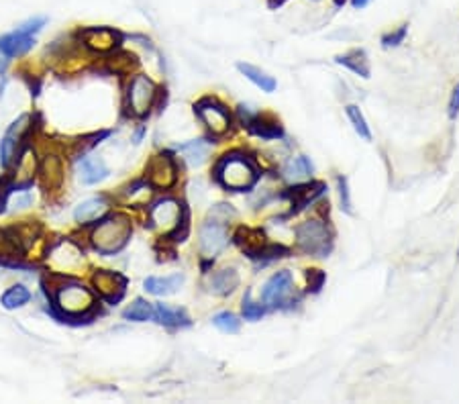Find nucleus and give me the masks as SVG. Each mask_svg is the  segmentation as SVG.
Instances as JSON below:
<instances>
[{
  "label": "nucleus",
  "mask_w": 459,
  "mask_h": 404,
  "mask_svg": "<svg viewBox=\"0 0 459 404\" xmlns=\"http://www.w3.org/2000/svg\"><path fill=\"white\" fill-rule=\"evenodd\" d=\"M227 245H229V233H227L225 223H221L216 219H209L200 229V253L204 258L213 259Z\"/></svg>",
  "instance_id": "obj_6"
},
{
  "label": "nucleus",
  "mask_w": 459,
  "mask_h": 404,
  "mask_svg": "<svg viewBox=\"0 0 459 404\" xmlns=\"http://www.w3.org/2000/svg\"><path fill=\"white\" fill-rule=\"evenodd\" d=\"M35 155H31V151H27L23 158H18V165H17V178H18V186H29L33 182V174H35Z\"/></svg>",
  "instance_id": "obj_31"
},
{
  "label": "nucleus",
  "mask_w": 459,
  "mask_h": 404,
  "mask_svg": "<svg viewBox=\"0 0 459 404\" xmlns=\"http://www.w3.org/2000/svg\"><path fill=\"white\" fill-rule=\"evenodd\" d=\"M184 284V275L182 274H174V275H165V278H155L151 275L143 282L145 290L153 296H170V294H176L180 290V286Z\"/></svg>",
  "instance_id": "obj_18"
},
{
  "label": "nucleus",
  "mask_w": 459,
  "mask_h": 404,
  "mask_svg": "<svg viewBox=\"0 0 459 404\" xmlns=\"http://www.w3.org/2000/svg\"><path fill=\"white\" fill-rule=\"evenodd\" d=\"M29 300H31V292L27 290L23 284H15V286H11L9 290L2 294L0 305L6 308V310H15V308L25 307Z\"/></svg>",
  "instance_id": "obj_26"
},
{
  "label": "nucleus",
  "mask_w": 459,
  "mask_h": 404,
  "mask_svg": "<svg viewBox=\"0 0 459 404\" xmlns=\"http://www.w3.org/2000/svg\"><path fill=\"white\" fill-rule=\"evenodd\" d=\"M84 43L94 51L100 53H106V51H113L118 45V33L113 29H106V27H92V29H86L82 33Z\"/></svg>",
  "instance_id": "obj_15"
},
{
  "label": "nucleus",
  "mask_w": 459,
  "mask_h": 404,
  "mask_svg": "<svg viewBox=\"0 0 459 404\" xmlns=\"http://www.w3.org/2000/svg\"><path fill=\"white\" fill-rule=\"evenodd\" d=\"M153 319L164 327H182L188 324V317L182 308L167 307V305H155L153 307Z\"/></svg>",
  "instance_id": "obj_23"
},
{
  "label": "nucleus",
  "mask_w": 459,
  "mask_h": 404,
  "mask_svg": "<svg viewBox=\"0 0 459 404\" xmlns=\"http://www.w3.org/2000/svg\"><path fill=\"white\" fill-rule=\"evenodd\" d=\"M323 282H325V274L323 272H319V270H311L309 272V286H311L312 292L321 290Z\"/></svg>",
  "instance_id": "obj_38"
},
{
  "label": "nucleus",
  "mask_w": 459,
  "mask_h": 404,
  "mask_svg": "<svg viewBox=\"0 0 459 404\" xmlns=\"http://www.w3.org/2000/svg\"><path fill=\"white\" fill-rule=\"evenodd\" d=\"M347 116H349V121H351L353 129L360 133V137H363L365 141H370V139H372L370 127H367V123H365L363 114H361V111L355 107V104H349V107H347Z\"/></svg>",
  "instance_id": "obj_32"
},
{
  "label": "nucleus",
  "mask_w": 459,
  "mask_h": 404,
  "mask_svg": "<svg viewBox=\"0 0 459 404\" xmlns=\"http://www.w3.org/2000/svg\"><path fill=\"white\" fill-rule=\"evenodd\" d=\"M197 113L213 135H225L229 131L231 116L225 111V107L216 104L213 100H204L197 107Z\"/></svg>",
  "instance_id": "obj_9"
},
{
  "label": "nucleus",
  "mask_w": 459,
  "mask_h": 404,
  "mask_svg": "<svg viewBox=\"0 0 459 404\" xmlns=\"http://www.w3.org/2000/svg\"><path fill=\"white\" fill-rule=\"evenodd\" d=\"M214 176L229 190H247L258 182V170L245 155L231 153L219 162Z\"/></svg>",
  "instance_id": "obj_1"
},
{
  "label": "nucleus",
  "mask_w": 459,
  "mask_h": 404,
  "mask_svg": "<svg viewBox=\"0 0 459 404\" xmlns=\"http://www.w3.org/2000/svg\"><path fill=\"white\" fill-rule=\"evenodd\" d=\"M325 192V184L321 182H314V184H306V186H298V188H292L290 192H286L288 198H292V202L296 204L294 210L304 209L309 207L312 200H316L319 196Z\"/></svg>",
  "instance_id": "obj_22"
},
{
  "label": "nucleus",
  "mask_w": 459,
  "mask_h": 404,
  "mask_svg": "<svg viewBox=\"0 0 459 404\" xmlns=\"http://www.w3.org/2000/svg\"><path fill=\"white\" fill-rule=\"evenodd\" d=\"M106 210H109V202L104 198H88V200H84L76 207L74 219L80 225H88L92 221H99Z\"/></svg>",
  "instance_id": "obj_17"
},
{
  "label": "nucleus",
  "mask_w": 459,
  "mask_h": 404,
  "mask_svg": "<svg viewBox=\"0 0 459 404\" xmlns=\"http://www.w3.org/2000/svg\"><path fill=\"white\" fill-rule=\"evenodd\" d=\"M296 241L304 253L325 258L331 251V235L321 221H306L296 229Z\"/></svg>",
  "instance_id": "obj_3"
},
{
  "label": "nucleus",
  "mask_w": 459,
  "mask_h": 404,
  "mask_svg": "<svg viewBox=\"0 0 459 404\" xmlns=\"http://www.w3.org/2000/svg\"><path fill=\"white\" fill-rule=\"evenodd\" d=\"M123 317H125L127 321H135V323H145V321H149V319L153 317V307L149 305L148 300H143V298H137V300L133 302L131 307L125 308Z\"/></svg>",
  "instance_id": "obj_30"
},
{
  "label": "nucleus",
  "mask_w": 459,
  "mask_h": 404,
  "mask_svg": "<svg viewBox=\"0 0 459 404\" xmlns=\"http://www.w3.org/2000/svg\"><path fill=\"white\" fill-rule=\"evenodd\" d=\"M50 258L53 268L70 272V270H74V268H78V266L82 263V251H80L74 243L62 241L60 245H55V247L51 249Z\"/></svg>",
  "instance_id": "obj_14"
},
{
  "label": "nucleus",
  "mask_w": 459,
  "mask_h": 404,
  "mask_svg": "<svg viewBox=\"0 0 459 404\" xmlns=\"http://www.w3.org/2000/svg\"><path fill=\"white\" fill-rule=\"evenodd\" d=\"M35 45V35L23 33L15 29L13 33H6L0 37V53L6 58H18L31 51Z\"/></svg>",
  "instance_id": "obj_13"
},
{
  "label": "nucleus",
  "mask_w": 459,
  "mask_h": 404,
  "mask_svg": "<svg viewBox=\"0 0 459 404\" xmlns=\"http://www.w3.org/2000/svg\"><path fill=\"white\" fill-rule=\"evenodd\" d=\"M237 243L245 249L251 258L265 245L262 231H249V229H241V231L237 233Z\"/></svg>",
  "instance_id": "obj_29"
},
{
  "label": "nucleus",
  "mask_w": 459,
  "mask_h": 404,
  "mask_svg": "<svg viewBox=\"0 0 459 404\" xmlns=\"http://www.w3.org/2000/svg\"><path fill=\"white\" fill-rule=\"evenodd\" d=\"M157 94L155 84L149 80L148 76H135L129 88V107L135 114H148L149 109L153 107V100Z\"/></svg>",
  "instance_id": "obj_7"
},
{
  "label": "nucleus",
  "mask_w": 459,
  "mask_h": 404,
  "mask_svg": "<svg viewBox=\"0 0 459 404\" xmlns=\"http://www.w3.org/2000/svg\"><path fill=\"white\" fill-rule=\"evenodd\" d=\"M314 2H319V0H314Z\"/></svg>",
  "instance_id": "obj_43"
},
{
  "label": "nucleus",
  "mask_w": 459,
  "mask_h": 404,
  "mask_svg": "<svg viewBox=\"0 0 459 404\" xmlns=\"http://www.w3.org/2000/svg\"><path fill=\"white\" fill-rule=\"evenodd\" d=\"M459 114V84L455 86L451 100H449V119H458Z\"/></svg>",
  "instance_id": "obj_40"
},
{
  "label": "nucleus",
  "mask_w": 459,
  "mask_h": 404,
  "mask_svg": "<svg viewBox=\"0 0 459 404\" xmlns=\"http://www.w3.org/2000/svg\"><path fill=\"white\" fill-rule=\"evenodd\" d=\"M145 174L155 188H170L176 182V165L170 155H155L151 158Z\"/></svg>",
  "instance_id": "obj_12"
},
{
  "label": "nucleus",
  "mask_w": 459,
  "mask_h": 404,
  "mask_svg": "<svg viewBox=\"0 0 459 404\" xmlns=\"http://www.w3.org/2000/svg\"><path fill=\"white\" fill-rule=\"evenodd\" d=\"M407 31H409V27L402 25L400 29L384 35V37H382V45H384V48H396V45H400V43L404 41V37H407Z\"/></svg>",
  "instance_id": "obj_35"
},
{
  "label": "nucleus",
  "mask_w": 459,
  "mask_h": 404,
  "mask_svg": "<svg viewBox=\"0 0 459 404\" xmlns=\"http://www.w3.org/2000/svg\"><path fill=\"white\" fill-rule=\"evenodd\" d=\"M290 296H292V275H290V272H278V274L272 275L262 294L263 302L272 308L284 307L286 302H290Z\"/></svg>",
  "instance_id": "obj_8"
},
{
  "label": "nucleus",
  "mask_w": 459,
  "mask_h": 404,
  "mask_svg": "<svg viewBox=\"0 0 459 404\" xmlns=\"http://www.w3.org/2000/svg\"><path fill=\"white\" fill-rule=\"evenodd\" d=\"M55 305L67 317H80L94 307V296L82 284H64L55 292Z\"/></svg>",
  "instance_id": "obj_4"
},
{
  "label": "nucleus",
  "mask_w": 459,
  "mask_h": 404,
  "mask_svg": "<svg viewBox=\"0 0 459 404\" xmlns=\"http://www.w3.org/2000/svg\"><path fill=\"white\" fill-rule=\"evenodd\" d=\"M245 125L253 135H260L263 139H278V137H282V127L278 123H265L258 114H253Z\"/></svg>",
  "instance_id": "obj_28"
},
{
  "label": "nucleus",
  "mask_w": 459,
  "mask_h": 404,
  "mask_svg": "<svg viewBox=\"0 0 459 404\" xmlns=\"http://www.w3.org/2000/svg\"><path fill=\"white\" fill-rule=\"evenodd\" d=\"M131 237V221L125 214H115L104 219L92 233V245L104 256L121 251Z\"/></svg>",
  "instance_id": "obj_2"
},
{
  "label": "nucleus",
  "mask_w": 459,
  "mask_h": 404,
  "mask_svg": "<svg viewBox=\"0 0 459 404\" xmlns=\"http://www.w3.org/2000/svg\"><path fill=\"white\" fill-rule=\"evenodd\" d=\"M237 286H239V274H237L235 270H231V268L216 272V274L211 275V280H209V290L213 292V294H216V296L231 294Z\"/></svg>",
  "instance_id": "obj_20"
},
{
  "label": "nucleus",
  "mask_w": 459,
  "mask_h": 404,
  "mask_svg": "<svg viewBox=\"0 0 459 404\" xmlns=\"http://www.w3.org/2000/svg\"><path fill=\"white\" fill-rule=\"evenodd\" d=\"M39 174H41V182L45 188H57L64 180V165L62 160L55 158V155H48L41 168H39Z\"/></svg>",
  "instance_id": "obj_21"
},
{
  "label": "nucleus",
  "mask_w": 459,
  "mask_h": 404,
  "mask_svg": "<svg viewBox=\"0 0 459 404\" xmlns=\"http://www.w3.org/2000/svg\"><path fill=\"white\" fill-rule=\"evenodd\" d=\"M337 186H339V196H341V209L351 214V198H349V186H347V178L339 176L337 178Z\"/></svg>",
  "instance_id": "obj_37"
},
{
  "label": "nucleus",
  "mask_w": 459,
  "mask_h": 404,
  "mask_svg": "<svg viewBox=\"0 0 459 404\" xmlns=\"http://www.w3.org/2000/svg\"><path fill=\"white\" fill-rule=\"evenodd\" d=\"M243 317L247 321H260L263 317V307L251 300V292H247L243 298Z\"/></svg>",
  "instance_id": "obj_34"
},
{
  "label": "nucleus",
  "mask_w": 459,
  "mask_h": 404,
  "mask_svg": "<svg viewBox=\"0 0 459 404\" xmlns=\"http://www.w3.org/2000/svg\"><path fill=\"white\" fill-rule=\"evenodd\" d=\"M311 174L312 163L304 155H298L294 160H290V162L286 163V168H284V178L288 180V182H302V180L311 178Z\"/></svg>",
  "instance_id": "obj_25"
},
{
  "label": "nucleus",
  "mask_w": 459,
  "mask_h": 404,
  "mask_svg": "<svg viewBox=\"0 0 459 404\" xmlns=\"http://www.w3.org/2000/svg\"><path fill=\"white\" fill-rule=\"evenodd\" d=\"M149 219L151 225L155 226L162 233H176L180 229V223L186 219V212L182 209L180 202H176L174 198H164L160 202H155L151 210H149Z\"/></svg>",
  "instance_id": "obj_5"
},
{
  "label": "nucleus",
  "mask_w": 459,
  "mask_h": 404,
  "mask_svg": "<svg viewBox=\"0 0 459 404\" xmlns=\"http://www.w3.org/2000/svg\"><path fill=\"white\" fill-rule=\"evenodd\" d=\"M27 123H29V116H27V114L18 116L17 121L9 127L6 135H4V139L0 141V162H2L4 168H9L11 163L17 160L18 143H21V139H23L25 131H27V127H29Z\"/></svg>",
  "instance_id": "obj_10"
},
{
  "label": "nucleus",
  "mask_w": 459,
  "mask_h": 404,
  "mask_svg": "<svg viewBox=\"0 0 459 404\" xmlns=\"http://www.w3.org/2000/svg\"><path fill=\"white\" fill-rule=\"evenodd\" d=\"M6 67H9V58L0 53V76H2L4 72H6Z\"/></svg>",
  "instance_id": "obj_41"
},
{
  "label": "nucleus",
  "mask_w": 459,
  "mask_h": 404,
  "mask_svg": "<svg viewBox=\"0 0 459 404\" xmlns=\"http://www.w3.org/2000/svg\"><path fill=\"white\" fill-rule=\"evenodd\" d=\"M78 180L86 184V186H92V184H99L100 180H104L109 176V168L106 163L102 162L100 158H82L78 162Z\"/></svg>",
  "instance_id": "obj_16"
},
{
  "label": "nucleus",
  "mask_w": 459,
  "mask_h": 404,
  "mask_svg": "<svg viewBox=\"0 0 459 404\" xmlns=\"http://www.w3.org/2000/svg\"><path fill=\"white\" fill-rule=\"evenodd\" d=\"M213 324L219 331L231 333V335H233V333H239V329H241V321H239L233 312H219L213 319Z\"/></svg>",
  "instance_id": "obj_33"
},
{
  "label": "nucleus",
  "mask_w": 459,
  "mask_h": 404,
  "mask_svg": "<svg viewBox=\"0 0 459 404\" xmlns=\"http://www.w3.org/2000/svg\"><path fill=\"white\" fill-rule=\"evenodd\" d=\"M237 70L245 76L247 80H251L258 88H262L263 92H274L276 90V80L272 78V76H267L263 70L260 67H255V65L251 64H237Z\"/></svg>",
  "instance_id": "obj_24"
},
{
  "label": "nucleus",
  "mask_w": 459,
  "mask_h": 404,
  "mask_svg": "<svg viewBox=\"0 0 459 404\" xmlns=\"http://www.w3.org/2000/svg\"><path fill=\"white\" fill-rule=\"evenodd\" d=\"M45 23H48V18H45V16H33V18H29V21L21 23L17 29L23 33H29V35H35V33H39L43 27H45Z\"/></svg>",
  "instance_id": "obj_36"
},
{
  "label": "nucleus",
  "mask_w": 459,
  "mask_h": 404,
  "mask_svg": "<svg viewBox=\"0 0 459 404\" xmlns=\"http://www.w3.org/2000/svg\"><path fill=\"white\" fill-rule=\"evenodd\" d=\"M335 62L345 65V67H349L351 72H355L361 78H370V65H367V60H365L363 51H351L347 55H337Z\"/></svg>",
  "instance_id": "obj_27"
},
{
  "label": "nucleus",
  "mask_w": 459,
  "mask_h": 404,
  "mask_svg": "<svg viewBox=\"0 0 459 404\" xmlns=\"http://www.w3.org/2000/svg\"><path fill=\"white\" fill-rule=\"evenodd\" d=\"M94 286L99 294L111 305H115L116 300H121V296L125 294V288H127V280L123 278L121 274L116 272H106V270H100L94 274L92 278Z\"/></svg>",
  "instance_id": "obj_11"
},
{
  "label": "nucleus",
  "mask_w": 459,
  "mask_h": 404,
  "mask_svg": "<svg viewBox=\"0 0 459 404\" xmlns=\"http://www.w3.org/2000/svg\"><path fill=\"white\" fill-rule=\"evenodd\" d=\"M178 149H180V153L184 155V160H186L188 165L198 168V165H202V163L206 162V158H209L211 151H213V146H211L209 141H204V139H197V141L184 143V146H180Z\"/></svg>",
  "instance_id": "obj_19"
},
{
  "label": "nucleus",
  "mask_w": 459,
  "mask_h": 404,
  "mask_svg": "<svg viewBox=\"0 0 459 404\" xmlns=\"http://www.w3.org/2000/svg\"><path fill=\"white\" fill-rule=\"evenodd\" d=\"M370 2H372V0H351L353 9H365V6H367Z\"/></svg>",
  "instance_id": "obj_42"
},
{
  "label": "nucleus",
  "mask_w": 459,
  "mask_h": 404,
  "mask_svg": "<svg viewBox=\"0 0 459 404\" xmlns=\"http://www.w3.org/2000/svg\"><path fill=\"white\" fill-rule=\"evenodd\" d=\"M31 204H33V196L29 195V192H21V195L15 196V200H13V207L17 210L29 209Z\"/></svg>",
  "instance_id": "obj_39"
}]
</instances>
